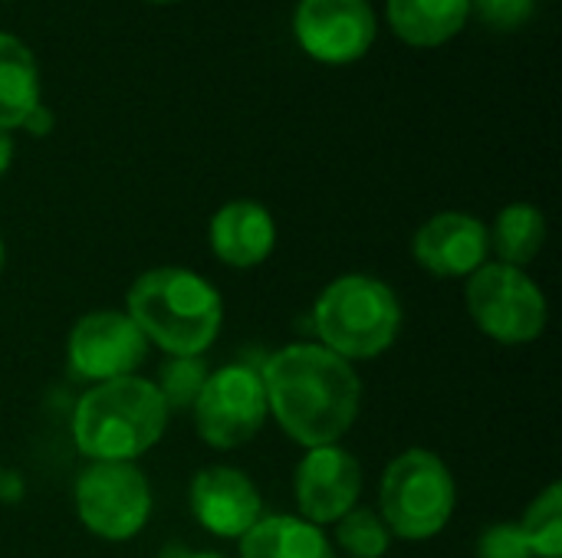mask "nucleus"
Here are the masks:
<instances>
[{"label":"nucleus","mask_w":562,"mask_h":558,"mask_svg":"<svg viewBox=\"0 0 562 558\" xmlns=\"http://www.w3.org/2000/svg\"><path fill=\"white\" fill-rule=\"evenodd\" d=\"M191 513L194 520L221 536L240 539L263 516V500L254 480L237 467H204L191 483Z\"/></svg>","instance_id":"obj_13"},{"label":"nucleus","mask_w":562,"mask_h":558,"mask_svg":"<svg viewBox=\"0 0 562 558\" xmlns=\"http://www.w3.org/2000/svg\"><path fill=\"white\" fill-rule=\"evenodd\" d=\"M267 408L296 444H339L362 405V382L352 362L339 358L319 342H293L273 352L263 368Z\"/></svg>","instance_id":"obj_1"},{"label":"nucleus","mask_w":562,"mask_h":558,"mask_svg":"<svg viewBox=\"0 0 562 558\" xmlns=\"http://www.w3.org/2000/svg\"><path fill=\"white\" fill-rule=\"evenodd\" d=\"M53 112L40 102V105H33L30 112H26V118L20 122V128L23 132H30V135H36V138H43V135H49L53 132Z\"/></svg>","instance_id":"obj_24"},{"label":"nucleus","mask_w":562,"mask_h":558,"mask_svg":"<svg viewBox=\"0 0 562 558\" xmlns=\"http://www.w3.org/2000/svg\"><path fill=\"white\" fill-rule=\"evenodd\" d=\"M33 105H40L36 59L13 33L0 30V132L20 128Z\"/></svg>","instance_id":"obj_17"},{"label":"nucleus","mask_w":562,"mask_h":558,"mask_svg":"<svg viewBox=\"0 0 562 558\" xmlns=\"http://www.w3.org/2000/svg\"><path fill=\"white\" fill-rule=\"evenodd\" d=\"M76 513L92 536L125 543L151 516V487L135 464H89L76 480Z\"/></svg>","instance_id":"obj_8"},{"label":"nucleus","mask_w":562,"mask_h":558,"mask_svg":"<svg viewBox=\"0 0 562 558\" xmlns=\"http://www.w3.org/2000/svg\"><path fill=\"white\" fill-rule=\"evenodd\" d=\"M379 506V516L392 536L425 543L451 523L458 506V487L448 464L438 454L412 447L385 467Z\"/></svg>","instance_id":"obj_5"},{"label":"nucleus","mask_w":562,"mask_h":558,"mask_svg":"<svg viewBox=\"0 0 562 558\" xmlns=\"http://www.w3.org/2000/svg\"><path fill=\"white\" fill-rule=\"evenodd\" d=\"M240 558H336L326 533L300 516H260L240 536Z\"/></svg>","instance_id":"obj_15"},{"label":"nucleus","mask_w":562,"mask_h":558,"mask_svg":"<svg viewBox=\"0 0 562 558\" xmlns=\"http://www.w3.org/2000/svg\"><path fill=\"white\" fill-rule=\"evenodd\" d=\"M145 352L148 342L125 312L99 309V312H86L72 326L66 362L79 382L102 385L135 375V368L145 362Z\"/></svg>","instance_id":"obj_9"},{"label":"nucleus","mask_w":562,"mask_h":558,"mask_svg":"<svg viewBox=\"0 0 562 558\" xmlns=\"http://www.w3.org/2000/svg\"><path fill=\"white\" fill-rule=\"evenodd\" d=\"M168 428V408L155 382L128 375L92 385L72 411V441L92 464H135Z\"/></svg>","instance_id":"obj_3"},{"label":"nucleus","mask_w":562,"mask_h":558,"mask_svg":"<svg viewBox=\"0 0 562 558\" xmlns=\"http://www.w3.org/2000/svg\"><path fill=\"white\" fill-rule=\"evenodd\" d=\"M0 480H3V470H0Z\"/></svg>","instance_id":"obj_29"},{"label":"nucleus","mask_w":562,"mask_h":558,"mask_svg":"<svg viewBox=\"0 0 562 558\" xmlns=\"http://www.w3.org/2000/svg\"><path fill=\"white\" fill-rule=\"evenodd\" d=\"M211 253L234 266L250 270L260 266L277 247V224L273 214L257 201H231L224 204L207 227Z\"/></svg>","instance_id":"obj_14"},{"label":"nucleus","mask_w":562,"mask_h":558,"mask_svg":"<svg viewBox=\"0 0 562 558\" xmlns=\"http://www.w3.org/2000/svg\"><path fill=\"white\" fill-rule=\"evenodd\" d=\"M10 161H13V141H10L7 132H0V178H3V171L10 168Z\"/></svg>","instance_id":"obj_25"},{"label":"nucleus","mask_w":562,"mask_h":558,"mask_svg":"<svg viewBox=\"0 0 562 558\" xmlns=\"http://www.w3.org/2000/svg\"><path fill=\"white\" fill-rule=\"evenodd\" d=\"M471 7L481 13V20H487L491 26L497 30H514L520 26L530 10H533V0H471Z\"/></svg>","instance_id":"obj_23"},{"label":"nucleus","mask_w":562,"mask_h":558,"mask_svg":"<svg viewBox=\"0 0 562 558\" xmlns=\"http://www.w3.org/2000/svg\"><path fill=\"white\" fill-rule=\"evenodd\" d=\"M313 329L319 345L346 362L379 358L402 332V303L389 283L366 273H349L333 280L316 296Z\"/></svg>","instance_id":"obj_4"},{"label":"nucleus","mask_w":562,"mask_h":558,"mask_svg":"<svg viewBox=\"0 0 562 558\" xmlns=\"http://www.w3.org/2000/svg\"><path fill=\"white\" fill-rule=\"evenodd\" d=\"M471 13V0H389L392 30L412 46L448 43Z\"/></svg>","instance_id":"obj_16"},{"label":"nucleus","mask_w":562,"mask_h":558,"mask_svg":"<svg viewBox=\"0 0 562 558\" xmlns=\"http://www.w3.org/2000/svg\"><path fill=\"white\" fill-rule=\"evenodd\" d=\"M339 549L349 558H382L392 546V533L375 510L356 506L336 523Z\"/></svg>","instance_id":"obj_20"},{"label":"nucleus","mask_w":562,"mask_h":558,"mask_svg":"<svg viewBox=\"0 0 562 558\" xmlns=\"http://www.w3.org/2000/svg\"><path fill=\"white\" fill-rule=\"evenodd\" d=\"M155 3H175V0H155Z\"/></svg>","instance_id":"obj_28"},{"label":"nucleus","mask_w":562,"mask_h":558,"mask_svg":"<svg viewBox=\"0 0 562 558\" xmlns=\"http://www.w3.org/2000/svg\"><path fill=\"white\" fill-rule=\"evenodd\" d=\"M204 382H207L204 355L201 358H168L158 372L155 388H158V395L171 414V411H191Z\"/></svg>","instance_id":"obj_21"},{"label":"nucleus","mask_w":562,"mask_h":558,"mask_svg":"<svg viewBox=\"0 0 562 558\" xmlns=\"http://www.w3.org/2000/svg\"><path fill=\"white\" fill-rule=\"evenodd\" d=\"M191 411L201 441L214 451H234L254 441L270 414L260 372L250 365H224L207 372Z\"/></svg>","instance_id":"obj_7"},{"label":"nucleus","mask_w":562,"mask_h":558,"mask_svg":"<svg viewBox=\"0 0 562 558\" xmlns=\"http://www.w3.org/2000/svg\"><path fill=\"white\" fill-rule=\"evenodd\" d=\"M533 558H562V487L550 483L517 523Z\"/></svg>","instance_id":"obj_19"},{"label":"nucleus","mask_w":562,"mask_h":558,"mask_svg":"<svg viewBox=\"0 0 562 558\" xmlns=\"http://www.w3.org/2000/svg\"><path fill=\"white\" fill-rule=\"evenodd\" d=\"M184 558H221V556H214V553H191V556H184Z\"/></svg>","instance_id":"obj_26"},{"label":"nucleus","mask_w":562,"mask_h":558,"mask_svg":"<svg viewBox=\"0 0 562 558\" xmlns=\"http://www.w3.org/2000/svg\"><path fill=\"white\" fill-rule=\"evenodd\" d=\"M293 490L300 503V520L323 529L329 523H339L349 510H356L362 493V467L339 444L310 447L296 467Z\"/></svg>","instance_id":"obj_11"},{"label":"nucleus","mask_w":562,"mask_h":558,"mask_svg":"<svg viewBox=\"0 0 562 558\" xmlns=\"http://www.w3.org/2000/svg\"><path fill=\"white\" fill-rule=\"evenodd\" d=\"M293 33L310 56L352 62L375 43V10L369 0H300Z\"/></svg>","instance_id":"obj_10"},{"label":"nucleus","mask_w":562,"mask_h":558,"mask_svg":"<svg viewBox=\"0 0 562 558\" xmlns=\"http://www.w3.org/2000/svg\"><path fill=\"white\" fill-rule=\"evenodd\" d=\"M477 558H533L517 523H494L477 539Z\"/></svg>","instance_id":"obj_22"},{"label":"nucleus","mask_w":562,"mask_h":558,"mask_svg":"<svg viewBox=\"0 0 562 558\" xmlns=\"http://www.w3.org/2000/svg\"><path fill=\"white\" fill-rule=\"evenodd\" d=\"M415 263L441 280H468L487 263L491 240L484 220L464 210H445L425 220L412 240Z\"/></svg>","instance_id":"obj_12"},{"label":"nucleus","mask_w":562,"mask_h":558,"mask_svg":"<svg viewBox=\"0 0 562 558\" xmlns=\"http://www.w3.org/2000/svg\"><path fill=\"white\" fill-rule=\"evenodd\" d=\"M125 316L165 355L201 358L221 335L224 303L204 276L184 266H155L128 286Z\"/></svg>","instance_id":"obj_2"},{"label":"nucleus","mask_w":562,"mask_h":558,"mask_svg":"<svg viewBox=\"0 0 562 558\" xmlns=\"http://www.w3.org/2000/svg\"><path fill=\"white\" fill-rule=\"evenodd\" d=\"M0 270H3V240H0Z\"/></svg>","instance_id":"obj_27"},{"label":"nucleus","mask_w":562,"mask_h":558,"mask_svg":"<svg viewBox=\"0 0 562 558\" xmlns=\"http://www.w3.org/2000/svg\"><path fill=\"white\" fill-rule=\"evenodd\" d=\"M468 312L474 326L501 345L537 342L550 319L540 283L507 263H484L468 276Z\"/></svg>","instance_id":"obj_6"},{"label":"nucleus","mask_w":562,"mask_h":558,"mask_svg":"<svg viewBox=\"0 0 562 558\" xmlns=\"http://www.w3.org/2000/svg\"><path fill=\"white\" fill-rule=\"evenodd\" d=\"M491 250L501 257L497 263L524 270L533 263L547 243V217L533 204H510L497 214L494 227L487 230Z\"/></svg>","instance_id":"obj_18"}]
</instances>
